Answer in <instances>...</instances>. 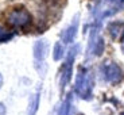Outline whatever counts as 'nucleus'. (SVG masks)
<instances>
[{"label": "nucleus", "mask_w": 124, "mask_h": 115, "mask_svg": "<svg viewBox=\"0 0 124 115\" xmlns=\"http://www.w3.org/2000/svg\"><path fill=\"white\" fill-rule=\"evenodd\" d=\"M76 93L78 97L84 100H89L92 97V89H93V80L90 76L89 71L85 68H80L76 77V84H74Z\"/></svg>", "instance_id": "nucleus-1"}, {"label": "nucleus", "mask_w": 124, "mask_h": 115, "mask_svg": "<svg viewBox=\"0 0 124 115\" xmlns=\"http://www.w3.org/2000/svg\"><path fill=\"white\" fill-rule=\"evenodd\" d=\"M78 49H80V46L76 45V46H73L70 50H69L68 57H66V61L61 68V75H59V88H61V91L65 89V87L70 83V80H71L74 58H76V56H77V53H78Z\"/></svg>", "instance_id": "nucleus-2"}, {"label": "nucleus", "mask_w": 124, "mask_h": 115, "mask_svg": "<svg viewBox=\"0 0 124 115\" xmlns=\"http://www.w3.org/2000/svg\"><path fill=\"white\" fill-rule=\"evenodd\" d=\"M47 47L49 44L43 39H38L34 44L32 47V54H34V66L38 71L40 76L45 75V71H46V54H47Z\"/></svg>", "instance_id": "nucleus-3"}, {"label": "nucleus", "mask_w": 124, "mask_h": 115, "mask_svg": "<svg viewBox=\"0 0 124 115\" xmlns=\"http://www.w3.org/2000/svg\"><path fill=\"white\" fill-rule=\"evenodd\" d=\"M101 71H102L104 79L108 83H112V84H117L123 79V69L115 61H105L102 64Z\"/></svg>", "instance_id": "nucleus-4"}, {"label": "nucleus", "mask_w": 124, "mask_h": 115, "mask_svg": "<svg viewBox=\"0 0 124 115\" xmlns=\"http://www.w3.org/2000/svg\"><path fill=\"white\" fill-rule=\"evenodd\" d=\"M8 22L14 27H26L31 23V14L23 7H18L9 11Z\"/></svg>", "instance_id": "nucleus-5"}, {"label": "nucleus", "mask_w": 124, "mask_h": 115, "mask_svg": "<svg viewBox=\"0 0 124 115\" xmlns=\"http://www.w3.org/2000/svg\"><path fill=\"white\" fill-rule=\"evenodd\" d=\"M104 47H105V42H104L102 37L97 34V28H93L89 37V52L93 56L100 57L104 53Z\"/></svg>", "instance_id": "nucleus-6"}, {"label": "nucleus", "mask_w": 124, "mask_h": 115, "mask_svg": "<svg viewBox=\"0 0 124 115\" xmlns=\"http://www.w3.org/2000/svg\"><path fill=\"white\" fill-rule=\"evenodd\" d=\"M78 25H80V18H78V15H76L74 19H73V22L62 33V41L65 44H71L74 41L76 35H77V31H78Z\"/></svg>", "instance_id": "nucleus-7"}, {"label": "nucleus", "mask_w": 124, "mask_h": 115, "mask_svg": "<svg viewBox=\"0 0 124 115\" xmlns=\"http://www.w3.org/2000/svg\"><path fill=\"white\" fill-rule=\"evenodd\" d=\"M108 33L113 41L121 42L124 41V22H111L108 25Z\"/></svg>", "instance_id": "nucleus-8"}, {"label": "nucleus", "mask_w": 124, "mask_h": 115, "mask_svg": "<svg viewBox=\"0 0 124 115\" xmlns=\"http://www.w3.org/2000/svg\"><path fill=\"white\" fill-rule=\"evenodd\" d=\"M40 103V87L31 95L28 100V107H27V115H37L38 108H39Z\"/></svg>", "instance_id": "nucleus-9"}, {"label": "nucleus", "mask_w": 124, "mask_h": 115, "mask_svg": "<svg viewBox=\"0 0 124 115\" xmlns=\"http://www.w3.org/2000/svg\"><path fill=\"white\" fill-rule=\"evenodd\" d=\"M71 111V95H68L58 110V115H70Z\"/></svg>", "instance_id": "nucleus-10"}, {"label": "nucleus", "mask_w": 124, "mask_h": 115, "mask_svg": "<svg viewBox=\"0 0 124 115\" xmlns=\"http://www.w3.org/2000/svg\"><path fill=\"white\" fill-rule=\"evenodd\" d=\"M63 54H65V47H63V45H62L61 42H57V44L54 45V50H53L54 61H59V60L63 57Z\"/></svg>", "instance_id": "nucleus-11"}, {"label": "nucleus", "mask_w": 124, "mask_h": 115, "mask_svg": "<svg viewBox=\"0 0 124 115\" xmlns=\"http://www.w3.org/2000/svg\"><path fill=\"white\" fill-rule=\"evenodd\" d=\"M14 38V33L6 31L3 27H0V42H7V41L12 39Z\"/></svg>", "instance_id": "nucleus-12"}, {"label": "nucleus", "mask_w": 124, "mask_h": 115, "mask_svg": "<svg viewBox=\"0 0 124 115\" xmlns=\"http://www.w3.org/2000/svg\"><path fill=\"white\" fill-rule=\"evenodd\" d=\"M0 115H6V106L3 103H0Z\"/></svg>", "instance_id": "nucleus-13"}, {"label": "nucleus", "mask_w": 124, "mask_h": 115, "mask_svg": "<svg viewBox=\"0 0 124 115\" xmlns=\"http://www.w3.org/2000/svg\"><path fill=\"white\" fill-rule=\"evenodd\" d=\"M3 87V76H1V73H0V88Z\"/></svg>", "instance_id": "nucleus-14"}, {"label": "nucleus", "mask_w": 124, "mask_h": 115, "mask_svg": "<svg viewBox=\"0 0 124 115\" xmlns=\"http://www.w3.org/2000/svg\"><path fill=\"white\" fill-rule=\"evenodd\" d=\"M121 50H123V53H124V45H123V47H121Z\"/></svg>", "instance_id": "nucleus-15"}, {"label": "nucleus", "mask_w": 124, "mask_h": 115, "mask_svg": "<svg viewBox=\"0 0 124 115\" xmlns=\"http://www.w3.org/2000/svg\"><path fill=\"white\" fill-rule=\"evenodd\" d=\"M120 115H124V111H123V112H121V114H120Z\"/></svg>", "instance_id": "nucleus-16"}, {"label": "nucleus", "mask_w": 124, "mask_h": 115, "mask_svg": "<svg viewBox=\"0 0 124 115\" xmlns=\"http://www.w3.org/2000/svg\"><path fill=\"white\" fill-rule=\"evenodd\" d=\"M120 1H121V3H124V0H120Z\"/></svg>", "instance_id": "nucleus-17"}]
</instances>
